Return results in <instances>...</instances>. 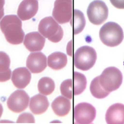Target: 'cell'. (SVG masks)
Returning a JSON list of instances; mask_svg holds the SVG:
<instances>
[{
  "label": "cell",
  "instance_id": "11",
  "mask_svg": "<svg viewBox=\"0 0 124 124\" xmlns=\"http://www.w3.org/2000/svg\"><path fill=\"white\" fill-rule=\"evenodd\" d=\"M38 9L37 0H23L19 5L17 15L23 21L28 20L36 15Z\"/></svg>",
  "mask_w": 124,
  "mask_h": 124
},
{
  "label": "cell",
  "instance_id": "14",
  "mask_svg": "<svg viewBox=\"0 0 124 124\" xmlns=\"http://www.w3.org/2000/svg\"><path fill=\"white\" fill-rule=\"evenodd\" d=\"M31 74L25 67H19L12 72L11 80L17 89H23L30 83Z\"/></svg>",
  "mask_w": 124,
  "mask_h": 124
},
{
  "label": "cell",
  "instance_id": "27",
  "mask_svg": "<svg viewBox=\"0 0 124 124\" xmlns=\"http://www.w3.org/2000/svg\"><path fill=\"white\" fill-rule=\"evenodd\" d=\"M3 111V106H2V105L0 103V118L2 116Z\"/></svg>",
  "mask_w": 124,
  "mask_h": 124
},
{
  "label": "cell",
  "instance_id": "28",
  "mask_svg": "<svg viewBox=\"0 0 124 124\" xmlns=\"http://www.w3.org/2000/svg\"></svg>",
  "mask_w": 124,
  "mask_h": 124
},
{
  "label": "cell",
  "instance_id": "19",
  "mask_svg": "<svg viewBox=\"0 0 124 124\" xmlns=\"http://www.w3.org/2000/svg\"><path fill=\"white\" fill-rule=\"evenodd\" d=\"M70 25L74 35H77L81 33L86 25V20L84 14L79 10L74 9L71 19Z\"/></svg>",
  "mask_w": 124,
  "mask_h": 124
},
{
  "label": "cell",
  "instance_id": "18",
  "mask_svg": "<svg viewBox=\"0 0 124 124\" xmlns=\"http://www.w3.org/2000/svg\"><path fill=\"white\" fill-rule=\"evenodd\" d=\"M10 63L8 55L4 52L0 51V82H5L11 78Z\"/></svg>",
  "mask_w": 124,
  "mask_h": 124
},
{
  "label": "cell",
  "instance_id": "8",
  "mask_svg": "<svg viewBox=\"0 0 124 124\" xmlns=\"http://www.w3.org/2000/svg\"><path fill=\"white\" fill-rule=\"evenodd\" d=\"M74 118L77 124L92 123L96 116V109L92 105L83 102L78 104L74 108Z\"/></svg>",
  "mask_w": 124,
  "mask_h": 124
},
{
  "label": "cell",
  "instance_id": "25",
  "mask_svg": "<svg viewBox=\"0 0 124 124\" xmlns=\"http://www.w3.org/2000/svg\"><path fill=\"white\" fill-rule=\"evenodd\" d=\"M112 5L120 9H124V0H110Z\"/></svg>",
  "mask_w": 124,
  "mask_h": 124
},
{
  "label": "cell",
  "instance_id": "7",
  "mask_svg": "<svg viewBox=\"0 0 124 124\" xmlns=\"http://www.w3.org/2000/svg\"><path fill=\"white\" fill-rule=\"evenodd\" d=\"M52 15L60 24L70 22L73 15L72 0H56Z\"/></svg>",
  "mask_w": 124,
  "mask_h": 124
},
{
  "label": "cell",
  "instance_id": "10",
  "mask_svg": "<svg viewBox=\"0 0 124 124\" xmlns=\"http://www.w3.org/2000/svg\"><path fill=\"white\" fill-rule=\"evenodd\" d=\"M26 66L32 73H39L47 67V58L41 52L31 53L27 59Z\"/></svg>",
  "mask_w": 124,
  "mask_h": 124
},
{
  "label": "cell",
  "instance_id": "1",
  "mask_svg": "<svg viewBox=\"0 0 124 124\" xmlns=\"http://www.w3.org/2000/svg\"><path fill=\"white\" fill-rule=\"evenodd\" d=\"M0 28L9 43L17 45L23 42L25 33L22 28V21L16 15L5 16L0 22Z\"/></svg>",
  "mask_w": 124,
  "mask_h": 124
},
{
  "label": "cell",
  "instance_id": "22",
  "mask_svg": "<svg viewBox=\"0 0 124 124\" xmlns=\"http://www.w3.org/2000/svg\"><path fill=\"white\" fill-rule=\"evenodd\" d=\"M74 94L79 95L84 91L86 87L87 80L84 74L74 72Z\"/></svg>",
  "mask_w": 124,
  "mask_h": 124
},
{
  "label": "cell",
  "instance_id": "16",
  "mask_svg": "<svg viewBox=\"0 0 124 124\" xmlns=\"http://www.w3.org/2000/svg\"><path fill=\"white\" fill-rule=\"evenodd\" d=\"M52 108L54 113L60 117L68 114L71 109L70 100L62 96L58 97L52 103Z\"/></svg>",
  "mask_w": 124,
  "mask_h": 124
},
{
  "label": "cell",
  "instance_id": "9",
  "mask_svg": "<svg viewBox=\"0 0 124 124\" xmlns=\"http://www.w3.org/2000/svg\"><path fill=\"white\" fill-rule=\"evenodd\" d=\"M30 97L24 90H17L9 96L7 100L9 109L12 112L19 113L28 107Z\"/></svg>",
  "mask_w": 124,
  "mask_h": 124
},
{
  "label": "cell",
  "instance_id": "15",
  "mask_svg": "<svg viewBox=\"0 0 124 124\" xmlns=\"http://www.w3.org/2000/svg\"><path fill=\"white\" fill-rule=\"evenodd\" d=\"M49 106V103L46 97L41 95H36L31 99L30 109L35 115H40L44 113Z\"/></svg>",
  "mask_w": 124,
  "mask_h": 124
},
{
  "label": "cell",
  "instance_id": "20",
  "mask_svg": "<svg viewBox=\"0 0 124 124\" xmlns=\"http://www.w3.org/2000/svg\"><path fill=\"white\" fill-rule=\"evenodd\" d=\"M55 85L54 81L49 77H43L40 79L38 84V89L40 94L48 95L54 91Z\"/></svg>",
  "mask_w": 124,
  "mask_h": 124
},
{
  "label": "cell",
  "instance_id": "4",
  "mask_svg": "<svg viewBox=\"0 0 124 124\" xmlns=\"http://www.w3.org/2000/svg\"><path fill=\"white\" fill-rule=\"evenodd\" d=\"M99 76V82L101 86L110 93L118 89L123 81L122 73L115 67L106 68Z\"/></svg>",
  "mask_w": 124,
  "mask_h": 124
},
{
  "label": "cell",
  "instance_id": "17",
  "mask_svg": "<svg viewBox=\"0 0 124 124\" xmlns=\"http://www.w3.org/2000/svg\"><path fill=\"white\" fill-rule=\"evenodd\" d=\"M67 62L66 55L59 52H54L48 57V66L56 70L62 69L67 65Z\"/></svg>",
  "mask_w": 124,
  "mask_h": 124
},
{
  "label": "cell",
  "instance_id": "13",
  "mask_svg": "<svg viewBox=\"0 0 124 124\" xmlns=\"http://www.w3.org/2000/svg\"><path fill=\"white\" fill-rule=\"evenodd\" d=\"M105 119L108 124H124V105L116 103L111 105L106 112Z\"/></svg>",
  "mask_w": 124,
  "mask_h": 124
},
{
  "label": "cell",
  "instance_id": "23",
  "mask_svg": "<svg viewBox=\"0 0 124 124\" xmlns=\"http://www.w3.org/2000/svg\"><path fill=\"white\" fill-rule=\"evenodd\" d=\"M60 91L63 96L69 99H72V79H67L62 82L60 86Z\"/></svg>",
  "mask_w": 124,
  "mask_h": 124
},
{
  "label": "cell",
  "instance_id": "3",
  "mask_svg": "<svg viewBox=\"0 0 124 124\" xmlns=\"http://www.w3.org/2000/svg\"><path fill=\"white\" fill-rule=\"evenodd\" d=\"M38 30L44 37L54 43L60 41L63 35L62 28L51 17H46L41 20Z\"/></svg>",
  "mask_w": 124,
  "mask_h": 124
},
{
  "label": "cell",
  "instance_id": "21",
  "mask_svg": "<svg viewBox=\"0 0 124 124\" xmlns=\"http://www.w3.org/2000/svg\"><path fill=\"white\" fill-rule=\"evenodd\" d=\"M90 92L93 97L97 99H103L106 97L110 92L106 91L102 88L99 82V76L95 78L91 82Z\"/></svg>",
  "mask_w": 124,
  "mask_h": 124
},
{
  "label": "cell",
  "instance_id": "26",
  "mask_svg": "<svg viewBox=\"0 0 124 124\" xmlns=\"http://www.w3.org/2000/svg\"><path fill=\"white\" fill-rule=\"evenodd\" d=\"M5 4V0H0V20L4 15V6Z\"/></svg>",
  "mask_w": 124,
  "mask_h": 124
},
{
  "label": "cell",
  "instance_id": "6",
  "mask_svg": "<svg viewBox=\"0 0 124 124\" xmlns=\"http://www.w3.org/2000/svg\"><path fill=\"white\" fill-rule=\"evenodd\" d=\"M87 14L91 23L99 25L103 23L108 19V8L102 1L95 0L90 4Z\"/></svg>",
  "mask_w": 124,
  "mask_h": 124
},
{
  "label": "cell",
  "instance_id": "5",
  "mask_svg": "<svg viewBox=\"0 0 124 124\" xmlns=\"http://www.w3.org/2000/svg\"><path fill=\"white\" fill-rule=\"evenodd\" d=\"M97 59V53L94 48L84 46L79 48L75 53L74 65L78 69L86 71L94 66Z\"/></svg>",
  "mask_w": 124,
  "mask_h": 124
},
{
  "label": "cell",
  "instance_id": "12",
  "mask_svg": "<svg viewBox=\"0 0 124 124\" xmlns=\"http://www.w3.org/2000/svg\"><path fill=\"white\" fill-rule=\"evenodd\" d=\"M46 39L38 32H31L25 35L24 44L31 52L40 51L45 45Z\"/></svg>",
  "mask_w": 124,
  "mask_h": 124
},
{
  "label": "cell",
  "instance_id": "2",
  "mask_svg": "<svg viewBox=\"0 0 124 124\" xmlns=\"http://www.w3.org/2000/svg\"><path fill=\"white\" fill-rule=\"evenodd\" d=\"M99 36L102 42L110 47L118 46L124 38L121 27L114 22H108L103 25L100 30Z\"/></svg>",
  "mask_w": 124,
  "mask_h": 124
},
{
  "label": "cell",
  "instance_id": "24",
  "mask_svg": "<svg viewBox=\"0 0 124 124\" xmlns=\"http://www.w3.org/2000/svg\"><path fill=\"white\" fill-rule=\"evenodd\" d=\"M16 123H35V118L31 114L24 113L19 116Z\"/></svg>",
  "mask_w": 124,
  "mask_h": 124
}]
</instances>
